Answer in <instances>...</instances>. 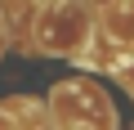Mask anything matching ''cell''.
Returning <instances> with one entry per match:
<instances>
[{"mask_svg": "<svg viewBox=\"0 0 134 130\" xmlns=\"http://www.w3.org/2000/svg\"><path fill=\"white\" fill-rule=\"evenodd\" d=\"M94 5H107V0H94Z\"/></svg>", "mask_w": 134, "mask_h": 130, "instance_id": "6da1fadb", "label": "cell"}]
</instances>
